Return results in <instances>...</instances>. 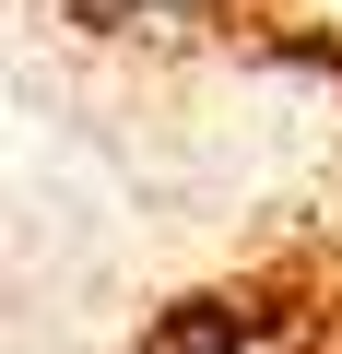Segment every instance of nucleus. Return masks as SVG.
<instances>
[{"mask_svg": "<svg viewBox=\"0 0 342 354\" xmlns=\"http://www.w3.org/2000/svg\"><path fill=\"white\" fill-rule=\"evenodd\" d=\"M106 24H189V12H225V0H83Z\"/></svg>", "mask_w": 342, "mask_h": 354, "instance_id": "1", "label": "nucleus"}]
</instances>
